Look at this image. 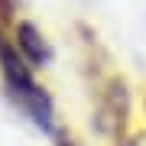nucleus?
<instances>
[{"label":"nucleus","instance_id":"3","mask_svg":"<svg viewBox=\"0 0 146 146\" xmlns=\"http://www.w3.org/2000/svg\"><path fill=\"white\" fill-rule=\"evenodd\" d=\"M68 146H75V143H72V140H68Z\"/></svg>","mask_w":146,"mask_h":146},{"label":"nucleus","instance_id":"1","mask_svg":"<svg viewBox=\"0 0 146 146\" xmlns=\"http://www.w3.org/2000/svg\"><path fill=\"white\" fill-rule=\"evenodd\" d=\"M0 65H3V75H7V81H10V88H16L23 94V101H26L29 107H36V114H39V123H46V114H49V104H46V98H42V91L36 88V81H33V75H29V68L26 62H23V55L16 52L13 46H7L3 39H0Z\"/></svg>","mask_w":146,"mask_h":146},{"label":"nucleus","instance_id":"2","mask_svg":"<svg viewBox=\"0 0 146 146\" xmlns=\"http://www.w3.org/2000/svg\"><path fill=\"white\" fill-rule=\"evenodd\" d=\"M36 33H33V26H20V49H23V52H26V58H29V62H39V58H42V49L36 46Z\"/></svg>","mask_w":146,"mask_h":146}]
</instances>
